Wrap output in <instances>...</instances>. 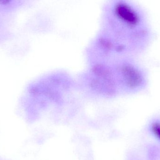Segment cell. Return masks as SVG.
<instances>
[{
	"instance_id": "6da1fadb",
	"label": "cell",
	"mask_w": 160,
	"mask_h": 160,
	"mask_svg": "<svg viewBox=\"0 0 160 160\" xmlns=\"http://www.w3.org/2000/svg\"><path fill=\"white\" fill-rule=\"evenodd\" d=\"M116 12L118 16L126 22L131 24H135L137 22L136 15L127 6L119 5L117 8Z\"/></svg>"
},
{
	"instance_id": "7a4b0ae2",
	"label": "cell",
	"mask_w": 160,
	"mask_h": 160,
	"mask_svg": "<svg viewBox=\"0 0 160 160\" xmlns=\"http://www.w3.org/2000/svg\"><path fill=\"white\" fill-rule=\"evenodd\" d=\"M127 72H128V78L131 84L135 86L141 83V76L136 70L130 68H128Z\"/></svg>"
},
{
	"instance_id": "3957f363",
	"label": "cell",
	"mask_w": 160,
	"mask_h": 160,
	"mask_svg": "<svg viewBox=\"0 0 160 160\" xmlns=\"http://www.w3.org/2000/svg\"><path fill=\"white\" fill-rule=\"evenodd\" d=\"M152 130L155 135L160 140V124L156 123L152 126Z\"/></svg>"
},
{
	"instance_id": "277c9868",
	"label": "cell",
	"mask_w": 160,
	"mask_h": 160,
	"mask_svg": "<svg viewBox=\"0 0 160 160\" xmlns=\"http://www.w3.org/2000/svg\"><path fill=\"white\" fill-rule=\"evenodd\" d=\"M12 0H0V4L6 5L9 3Z\"/></svg>"
}]
</instances>
